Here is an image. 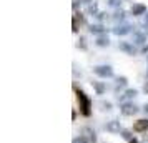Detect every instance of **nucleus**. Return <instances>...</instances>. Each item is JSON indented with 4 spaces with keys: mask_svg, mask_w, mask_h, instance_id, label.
I'll return each mask as SVG.
<instances>
[{
    "mask_svg": "<svg viewBox=\"0 0 148 143\" xmlns=\"http://www.w3.org/2000/svg\"><path fill=\"white\" fill-rule=\"evenodd\" d=\"M143 112H145V113H148V103H145V105H143Z\"/></svg>",
    "mask_w": 148,
    "mask_h": 143,
    "instance_id": "bb28decb",
    "label": "nucleus"
},
{
    "mask_svg": "<svg viewBox=\"0 0 148 143\" xmlns=\"http://www.w3.org/2000/svg\"><path fill=\"white\" fill-rule=\"evenodd\" d=\"M88 14H92V15L97 17V15L100 14V12H98V5H97V3H90V5H88Z\"/></svg>",
    "mask_w": 148,
    "mask_h": 143,
    "instance_id": "a211bd4d",
    "label": "nucleus"
},
{
    "mask_svg": "<svg viewBox=\"0 0 148 143\" xmlns=\"http://www.w3.org/2000/svg\"><path fill=\"white\" fill-rule=\"evenodd\" d=\"M138 112H140V107L135 105L133 102H125V103L120 105V113L123 116H133V115H136Z\"/></svg>",
    "mask_w": 148,
    "mask_h": 143,
    "instance_id": "f03ea898",
    "label": "nucleus"
},
{
    "mask_svg": "<svg viewBox=\"0 0 148 143\" xmlns=\"http://www.w3.org/2000/svg\"><path fill=\"white\" fill-rule=\"evenodd\" d=\"M113 20L115 22H120V23H123V20H125V12L121 10V8H118L116 12L113 14Z\"/></svg>",
    "mask_w": 148,
    "mask_h": 143,
    "instance_id": "dca6fc26",
    "label": "nucleus"
},
{
    "mask_svg": "<svg viewBox=\"0 0 148 143\" xmlns=\"http://www.w3.org/2000/svg\"><path fill=\"white\" fill-rule=\"evenodd\" d=\"M118 48H120L121 52H125L127 55H132V57L138 53V50H136V48L133 47V43H130V42H120V43H118Z\"/></svg>",
    "mask_w": 148,
    "mask_h": 143,
    "instance_id": "39448f33",
    "label": "nucleus"
},
{
    "mask_svg": "<svg viewBox=\"0 0 148 143\" xmlns=\"http://www.w3.org/2000/svg\"><path fill=\"white\" fill-rule=\"evenodd\" d=\"M143 90H145V93H148V80L145 82V85H143Z\"/></svg>",
    "mask_w": 148,
    "mask_h": 143,
    "instance_id": "b1692460",
    "label": "nucleus"
},
{
    "mask_svg": "<svg viewBox=\"0 0 148 143\" xmlns=\"http://www.w3.org/2000/svg\"><path fill=\"white\" fill-rule=\"evenodd\" d=\"M145 27H148V14H147V17H145Z\"/></svg>",
    "mask_w": 148,
    "mask_h": 143,
    "instance_id": "c85d7f7f",
    "label": "nucleus"
},
{
    "mask_svg": "<svg viewBox=\"0 0 148 143\" xmlns=\"http://www.w3.org/2000/svg\"><path fill=\"white\" fill-rule=\"evenodd\" d=\"M75 92H77V100H78V107H80V113L83 116H90L92 115V100H90V96L83 92V90L77 88L73 87Z\"/></svg>",
    "mask_w": 148,
    "mask_h": 143,
    "instance_id": "f257e3e1",
    "label": "nucleus"
},
{
    "mask_svg": "<svg viewBox=\"0 0 148 143\" xmlns=\"http://www.w3.org/2000/svg\"><path fill=\"white\" fill-rule=\"evenodd\" d=\"M80 135L87 136L92 143H97V133H95V130L92 128V127H83V128L80 130Z\"/></svg>",
    "mask_w": 148,
    "mask_h": 143,
    "instance_id": "1a4fd4ad",
    "label": "nucleus"
},
{
    "mask_svg": "<svg viewBox=\"0 0 148 143\" xmlns=\"http://www.w3.org/2000/svg\"><path fill=\"white\" fill-rule=\"evenodd\" d=\"M133 42L136 45H145L147 43V34L141 30H135L133 32Z\"/></svg>",
    "mask_w": 148,
    "mask_h": 143,
    "instance_id": "9d476101",
    "label": "nucleus"
},
{
    "mask_svg": "<svg viewBox=\"0 0 148 143\" xmlns=\"http://www.w3.org/2000/svg\"><path fill=\"white\" fill-rule=\"evenodd\" d=\"M145 12H147V7H145V5H141V3H133V5H132V15H133V17L145 15Z\"/></svg>",
    "mask_w": 148,
    "mask_h": 143,
    "instance_id": "9b49d317",
    "label": "nucleus"
},
{
    "mask_svg": "<svg viewBox=\"0 0 148 143\" xmlns=\"http://www.w3.org/2000/svg\"><path fill=\"white\" fill-rule=\"evenodd\" d=\"M120 135H121V138H125V140H128V142H130V140L133 138V133H132L130 130H121Z\"/></svg>",
    "mask_w": 148,
    "mask_h": 143,
    "instance_id": "6ab92c4d",
    "label": "nucleus"
},
{
    "mask_svg": "<svg viewBox=\"0 0 148 143\" xmlns=\"http://www.w3.org/2000/svg\"><path fill=\"white\" fill-rule=\"evenodd\" d=\"M105 130H107L108 133H121V125L118 120H110V122H107V125H105Z\"/></svg>",
    "mask_w": 148,
    "mask_h": 143,
    "instance_id": "423d86ee",
    "label": "nucleus"
},
{
    "mask_svg": "<svg viewBox=\"0 0 148 143\" xmlns=\"http://www.w3.org/2000/svg\"><path fill=\"white\" fill-rule=\"evenodd\" d=\"M92 87L95 88V92H97L98 95H103V93H105V90H107L105 83H103V82H97V80H95V82H92Z\"/></svg>",
    "mask_w": 148,
    "mask_h": 143,
    "instance_id": "4468645a",
    "label": "nucleus"
},
{
    "mask_svg": "<svg viewBox=\"0 0 148 143\" xmlns=\"http://www.w3.org/2000/svg\"><path fill=\"white\" fill-rule=\"evenodd\" d=\"M72 143H92V142L88 140L87 136H83V135H78V136H75L73 140H72Z\"/></svg>",
    "mask_w": 148,
    "mask_h": 143,
    "instance_id": "f3484780",
    "label": "nucleus"
},
{
    "mask_svg": "<svg viewBox=\"0 0 148 143\" xmlns=\"http://www.w3.org/2000/svg\"><path fill=\"white\" fill-rule=\"evenodd\" d=\"M132 25H130V23H125V22H123V23H120V25H116V27L113 28V34L115 35H118V37H121V35H127V34H130V32H132Z\"/></svg>",
    "mask_w": 148,
    "mask_h": 143,
    "instance_id": "0eeeda50",
    "label": "nucleus"
},
{
    "mask_svg": "<svg viewBox=\"0 0 148 143\" xmlns=\"http://www.w3.org/2000/svg\"><path fill=\"white\" fill-rule=\"evenodd\" d=\"M121 0H108V5L110 7H120Z\"/></svg>",
    "mask_w": 148,
    "mask_h": 143,
    "instance_id": "4be33fe9",
    "label": "nucleus"
},
{
    "mask_svg": "<svg viewBox=\"0 0 148 143\" xmlns=\"http://www.w3.org/2000/svg\"><path fill=\"white\" fill-rule=\"evenodd\" d=\"M115 83H116V93H118V90H120V88L127 87L128 78H127V77H116V78H115Z\"/></svg>",
    "mask_w": 148,
    "mask_h": 143,
    "instance_id": "2eb2a0df",
    "label": "nucleus"
},
{
    "mask_svg": "<svg viewBox=\"0 0 148 143\" xmlns=\"http://www.w3.org/2000/svg\"><path fill=\"white\" fill-rule=\"evenodd\" d=\"M72 120H73V122L77 120V110H73V113H72Z\"/></svg>",
    "mask_w": 148,
    "mask_h": 143,
    "instance_id": "a878e982",
    "label": "nucleus"
},
{
    "mask_svg": "<svg viewBox=\"0 0 148 143\" xmlns=\"http://www.w3.org/2000/svg\"><path fill=\"white\" fill-rule=\"evenodd\" d=\"M148 130V118H141V120H136L133 123V131L136 133H145Z\"/></svg>",
    "mask_w": 148,
    "mask_h": 143,
    "instance_id": "6e6552de",
    "label": "nucleus"
},
{
    "mask_svg": "<svg viewBox=\"0 0 148 143\" xmlns=\"http://www.w3.org/2000/svg\"><path fill=\"white\" fill-rule=\"evenodd\" d=\"M88 32H90V34H95V35H103L107 30H105V27H103L101 23H93V25L88 27Z\"/></svg>",
    "mask_w": 148,
    "mask_h": 143,
    "instance_id": "f8f14e48",
    "label": "nucleus"
},
{
    "mask_svg": "<svg viewBox=\"0 0 148 143\" xmlns=\"http://www.w3.org/2000/svg\"><path fill=\"white\" fill-rule=\"evenodd\" d=\"M141 52H143V53H147V55H148V45H145V47L141 48Z\"/></svg>",
    "mask_w": 148,
    "mask_h": 143,
    "instance_id": "393cba45",
    "label": "nucleus"
},
{
    "mask_svg": "<svg viewBox=\"0 0 148 143\" xmlns=\"http://www.w3.org/2000/svg\"><path fill=\"white\" fill-rule=\"evenodd\" d=\"M93 73L100 78H112L113 77V68L110 65H97V67H93Z\"/></svg>",
    "mask_w": 148,
    "mask_h": 143,
    "instance_id": "7ed1b4c3",
    "label": "nucleus"
},
{
    "mask_svg": "<svg viewBox=\"0 0 148 143\" xmlns=\"http://www.w3.org/2000/svg\"><path fill=\"white\" fill-rule=\"evenodd\" d=\"M85 37H80V38H78V43H77V47L78 48H82V50H87V43H85Z\"/></svg>",
    "mask_w": 148,
    "mask_h": 143,
    "instance_id": "aec40b11",
    "label": "nucleus"
},
{
    "mask_svg": "<svg viewBox=\"0 0 148 143\" xmlns=\"http://www.w3.org/2000/svg\"><path fill=\"white\" fill-rule=\"evenodd\" d=\"M138 95V90H135V88H127L121 95H118V102L120 103H125L128 102V100H132V98H135V96Z\"/></svg>",
    "mask_w": 148,
    "mask_h": 143,
    "instance_id": "20e7f679",
    "label": "nucleus"
},
{
    "mask_svg": "<svg viewBox=\"0 0 148 143\" xmlns=\"http://www.w3.org/2000/svg\"><path fill=\"white\" fill-rule=\"evenodd\" d=\"M105 15H107V14H103V12H100V14L97 15V18H98V20H103V18H105Z\"/></svg>",
    "mask_w": 148,
    "mask_h": 143,
    "instance_id": "5701e85b",
    "label": "nucleus"
},
{
    "mask_svg": "<svg viewBox=\"0 0 148 143\" xmlns=\"http://www.w3.org/2000/svg\"><path fill=\"white\" fill-rule=\"evenodd\" d=\"M95 43H97V47H108V45H110V38H108V35H107V34L98 35Z\"/></svg>",
    "mask_w": 148,
    "mask_h": 143,
    "instance_id": "ddd939ff",
    "label": "nucleus"
},
{
    "mask_svg": "<svg viewBox=\"0 0 148 143\" xmlns=\"http://www.w3.org/2000/svg\"><path fill=\"white\" fill-rule=\"evenodd\" d=\"M100 105H101V110H107V112L108 110H112V103L110 102H101Z\"/></svg>",
    "mask_w": 148,
    "mask_h": 143,
    "instance_id": "412c9836",
    "label": "nucleus"
},
{
    "mask_svg": "<svg viewBox=\"0 0 148 143\" xmlns=\"http://www.w3.org/2000/svg\"><path fill=\"white\" fill-rule=\"evenodd\" d=\"M128 143H140V142H138V140H136V138H135V136H133V138H132V140H130V142H128Z\"/></svg>",
    "mask_w": 148,
    "mask_h": 143,
    "instance_id": "cd10ccee",
    "label": "nucleus"
}]
</instances>
